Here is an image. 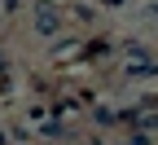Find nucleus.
<instances>
[{
  "mask_svg": "<svg viewBox=\"0 0 158 145\" xmlns=\"http://www.w3.org/2000/svg\"><path fill=\"white\" fill-rule=\"evenodd\" d=\"M35 27H40V31H57V18H53V9H44V18H35Z\"/></svg>",
  "mask_w": 158,
  "mask_h": 145,
  "instance_id": "1",
  "label": "nucleus"
}]
</instances>
